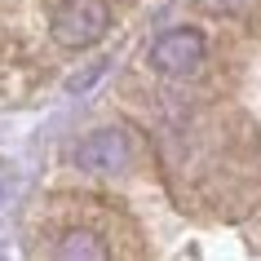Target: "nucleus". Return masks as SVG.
<instances>
[{"label":"nucleus","instance_id":"obj_1","mask_svg":"<svg viewBox=\"0 0 261 261\" xmlns=\"http://www.w3.org/2000/svg\"><path fill=\"white\" fill-rule=\"evenodd\" d=\"M111 31V5L107 0H62L54 9L49 36L62 49H89Z\"/></svg>","mask_w":261,"mask_h":261},{"label":"nucleus","instance_id":"obj_2","mask_svg":"<svg viewBox=\"0 0 261 261\" xmlns=\"http://www.w3.org/2000/svg\"><path fill=\"white\" fill-rule=\"evenodd\" d=\"M204 54H208L204 31H195V27H173V31H164V36L151 44V67L160 71V75L186 80V75H195V71L204 67Z\"/></svg>","mask_w":261,"mask_h":261},{"label":"nucleus","instance_id":"obj_3","mask_svg":"<svg viewBox=\"0 0 261 261\" xmlns=\"http://www.w3.org/2000/svg\"><path fill=\"white\" fill-rule=\"evenodd\" d=\"M75 164L84 173H115L128 164V138L120 128H97L75 146Z\"/></svg>","mask_w":261,"mask_h":261},{"label":"nucleus","instance_id":"obj_4","mask_svg":"<svg viewBox=\"0 0 261 261\" xmlns=\"http://www.w3.org/2000/svg\"><path fill=\"white\" fill-rule=\"evenodd\" d=\"M54 257H62V261H102V257H107V248L97 244L93 230H67L54 244Z\"/></svg>","mask_w":261,"mask_h":261}]
</instances>
